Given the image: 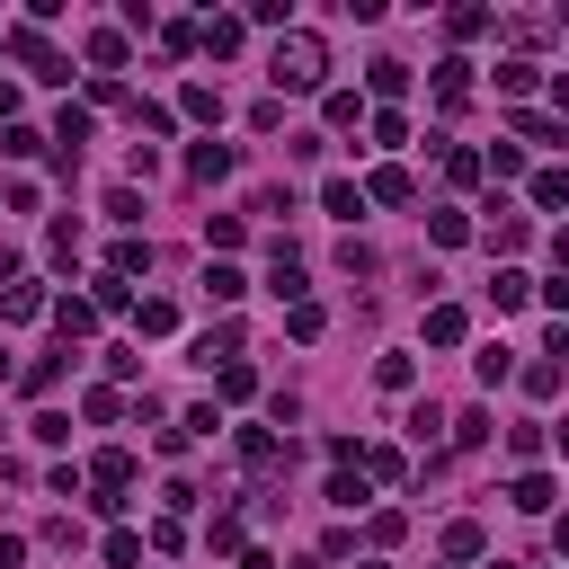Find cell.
<instances>
[{
  "label": "cell",
  "mask_w": 569,
  "mask_h": 569,
  "mask_svg": "<svg viewBox=\"0 0 569 569\" xmlns=\"http://www.w3.org/2000/svg\"><path fill=\"white\" fill-rule=\"evenodd\" d=\"M267 81H276V98H284V90H329V45H321L312 27H284L276 54H267Z\"/></svg>",
  "instance_id": "1"
},
{
  "label": "cell",
  "mask_w": 569,
  "mask_h": 569,
  "mask_svg": "<svg viewBox=\"0 0 569 569\" xmlns=\"http://www.w3.org/2000/svg\"><path fill=\"white\" fill-rule=\"evenodd\" d=\"M0 45H10V54H19L27 71H36V81H71V62H62V54H54V45L36 36V27H19V36H0Z\"/></svg>",
  "instance_id": "2"
},
{
  "label": "cell",
  "mask_w": 569,
  "mask_h": 569,
  "mask_svg": "<svg viewBox=\"0 0 569 569\" xmlns=\"http://www.w3.org/2000/svg\"><path fill=\"white\" fill-rule=\"evenodd\" d=\"M81 480H90L98 498H125V489H133V454H125V445H107V454H90V472H81Z\"/></svg>",
  "instance_id": "3"
},
{
  "label": "cell",
  "mask_w": 569,
  "mask_h": 569,
  "mask_svg": "<svg viewBox=\"0 0 569 569\" xmlns=\"http://www.w3.org/2000/svg\"><path fill=\"white\" fill-rule=\"evenodd\" d=\"M551 498H560L551 472H516V480H508V508H516V516H551Z\"/></svg>",
  "instance_id": "4"
},
{
  "label": "cell",
  "mask_w": 569,
  "mask_h": 569,
  "mask_svg": "<svg viewBox=\"0 0 569 569\" xmlns=\"http://www.w3.org/2000/svg\"><path fill=\"white\" fill-rule=\"evenodd\" d=\"M267 294L276 303H312V276H303V258L284 249V241H276V267H267Z\"/></svg>",
  "instance_id": "5"
},
{
  "label": "cell",
  "mask_w": 569,
  "mask_h": 569,
  "mask_svg": "<svg viewBox=\"0 0 569 569\" xmlns=\"http://www.w3.org/2000/svg\"><path fill=\"white\" fill-rule=\"evenodd\" d=\"M196 365L213 374V365H241V321H213L205 338H196Z\"/></svg>",
  "instance_id": "6"
},
{
  "label": "cell",
  "mask_w": 569,
  "mask_h": 569,
  "mask_svg": "<svg viewBox=\"0 0 569 569\" xmlns=\"http://www.w3.org/2000/svg\"><path fill=\"white\" fill-rule=\"evenodd\" d=\"M45 312H54V329H62V338H90V329H98V303H90V294H54Z\"/></svg>",
  "instance_id": "7"
},
{
  "label": "cell",
  "mask_w": 569,
  "mask_h": 569,
  "mask_svg": "<svg viewBox=\"0 0 569 569\" xmlns=\"http://www.w3.org/2000/svg\"><path fill=\"white\" fill-rule=\"evenodd\" d=\"M125 27H90V71H98V81H116V71H125Z\"/></svg>",
  "instance_id": "8"
},
{
  "label": "cell",
  "mask_w": 569,
  "mask_h": 569,
  "mask_svg": "<svg viewBox=\"0 0 569 569\" xmlns=\"http://www.w3.org/2000/svg\"><path fill=\"white\" fill-rule=\"evenodd\" d=\"M241 294H249V276H241L232 258H213V267H205V303H223V312H232Z\"/></svg>",
  "instance_id": "9"
},
{
  "label": "cell",
  "mask_w": 569,
  "mask_h": 569,
  "mask_svg": "<svg viewBox=\"0 0 569 569\" xmlns=\"http://www.w3.org/2000/svg\"><path fill=\"white\" fill-rule=\"evenodd\" d=\"M187 178H196V187L232 178V142H196V152H187Z\"/></svg>",
  "instance_id": "10"
},
{
  "label": "cell",
  "mask_w": 569,
  "mask_h": 569,
  "mask_svg": "<svg viewBox=\"0 0 569 569\" xmlns=\"http://www.w3.org/2000/svg\"><path fill=\"white\" fill-rule=\"evenodd\" d=\"M409 196H418V187H409V170H400V161H383V170L365 178V205H409Z\"/></svg>",
  "instance_id": "11"
},
{
  "label": "cell",
  "mask_w": 569,
  "mask_h": 569,
  "mask_svg": "<svg viewBox=\"0 0 569 569\" xmlns=\"http://www.w3.org/2000/svg\"><path fill=\"white\" fill-rule=\"evenodd\" d=\"M463 303H427V347H463Z\"/></svg>",
  "instance_id": "12"
},
{
  "label": "cell",
  "mask_w": 569,
  "mask_h": 569,
  "mask_svg": "<svg viewBox=\"0 0 569 569\" xmlns=\"http://www.w3.org/2000/svg\"><path fill=\"white\" fill-rule=\"evenodd\" d=\"M374 383H383V392H409V383H418V356H409V347H383V356H374Z\"/></svg>",
  "instance_id": "13"
},
{
  "label": "cell",
  "mask_w": 569,
  "mask_h": 569,
  "mask_svg": "<svg viewBox=\"0 0 569 569\" xmlns=\"http://www.w3.org/2000/svg\"><path fill=\"white\" fill-rule=\"evenodd\" d=\"M437 107H472V62H437Z\"/></svg>",
  "instance_id": "14"
},
{
  "label": "cell",
  "mask_w": 569,
  "mask_h": 569,
  "mask_svg": "<svg viewBox=\"0 0 569 569\" xmlns=\"http://www.w3.org/2000/svg\"><path fill=\"white\" fill-rule=\"evenodd\" d=\"M489 213H498V223H489V249H498V258H516V249H525V213H508V196H498Z\"/></svg>",
  "instance_id": "15"
},
{
  "label": "cell",
  "mask_w": 569,
  "mask_h": 569,
  "mask_svg": "<svg viewBox=\"0 0 569 569\" xmlns=\"http://www.w3.org/2000/svg\"><path fill=\"white\" fill-rule=\"evenodd\" d=\"M489 303H498V312H525V303H534V276H525V267H498Z\"/></svg>",
  "instance_id": "16"
},
{
  "label": "cell",
  "mask_w": 569,
  "mask_h": 569,
  "mask_svg": "<svg viewBox=\"0 0 569 569\" xmlns=\"http://www.w3.org/2000/svg\"><path fill=\"white\" fill-rule=\"evenodd\" d=\"M427 241H437V249H463V241H472V213L437 205V213H427Z\"/></svg>",
  "instance_id": "17"
},
{
  "label": "cell",
  "mask_w": 569,
  "mask_h": 569,
  "mask_svg": "<svg viewBox=\"0 0 569 569\" xmlns=\"http://www.w3.org/2000/svg\"><path fill=\"white\" fill-rule=\"evenodd\" d=\"M525 196H534V213H560V205H569V170H534Z\"/></svg>",
  "instance_id": "18"
},
{
  "label": "cell",
  "mask_w": 569,
  "mask_h": 569,
  "mask_svg": "<svg viewBox=\"0 0 569 569\" xmlns=\"http://www.w3.org/2000/svg\"><path fill=\"white\" fill-rule=\"evenodd\" d=\"M241 36H249L241 19H205V27H196V45H205L213 62H223V54H241Z\"/></svg>",
  "instance_id": "19"
},
{
  "label": "cell",
  "mask_w": 569,
  "mask_h": 569,
  "mask_svg": "<svg viewBox=\"0 0 569 569\" xmlns=\"http://www.w3.org/2000/svg\"><path fill=\"white\" fill-rule=\"evenodd\" d=\"M321 116H329V133H347V125H365V98L356 90H321Z\"/></svg>",
  "instance_id": "20"
},
{
  "label": "cell",
  "mask_w": 569,
  "mask_h": 569,
  "mask_svg": "<svg viewBox=\"0 0 569 569\" xmlns=\"http://www.w3.org/2000/svg\"><path fill=\"white\" fill-rule=\"evenodd\" d=\"M241 463H249V472H276V463H284V445L267 437V427H241Z\"/></svg>",
  "instance_id": "21"
},
{
  "label": "cell",
  "mask_w": 569,
  "mask_h": 569,
  "mask_svg": "<svg viewBox=\"0 0 569 569\" xmlns=\"http://www.w3.org/2000/svg\"><path fill=\"white\" fill-rule=\"evenodd\" d=\"M45 312V284H0V321H36Z\"/></svg>",
  "instance_id": "22"
},
{
  "label": "cell",
  "mask_w": 569,
  "mask_h": 569,
  "mask_svg": "<svg viewBox=\"0 0 569 569\" xmlns=\"http://www.w3.org/2000/svg\"><path fill=\"white\" fill-rule=\"evenodd\" d=\"M321 205L338 213V223H356V213H365V187H356V178H329V187H321Z\"/></svg>",
  "instance_id": "23"
},
{
  "label": "cell",
  "mask_w": 569,
  "mask_h": 569,
  "mask_svg": "<svg viewBox=\"0 0 569 569\" xmlns=\"http://www.w3.org/2000/svg\"><path fill=\"white\" fill-rule=\"evenodd\" d=\"M178 107H187L196 125H223V90H205V81H187V90H178Z\"/></svg>",
  "instance_id": "24"
},
{
  "label": "cell",
  "mask_w": 569,
  "mask_h": 569,
  "mask_svg": "<svg viewBox=\"0 0 569 569\" xmlns=\"http://www.w3.org/2000/svg\"><path fill=\"white\" fill-rule=\"evenodd\" d=\"M170 329H178V312H170L161 294H152V303H133V338H170Z\"/></svg>",
  "instance_id": "25"
},
{
  "label": "cell",
  "mask_w": 569,
  "mask_h": 569,
  "mask_svg": "<svg viewBox=\"0 0 569 569\" xmlns=\"http://www.w3.org/2000/svg\"><path fill=\"white\" fill-rule=\"evenodd\" d=\"M543 445H551L543 418H516V427H508V454H516V463H543Z\"/></svg>",
  "instance_id": "26"
},
{
  "label": "cell",
  "mask_w": 569,
  "mask_h": 569,
  "mask_svg": "<svg viewBox=\"0 0 569 569\" xmlns=\"http://www.w3.org/2000/svg\"><path fill=\"white\" fill-rule=\"evenodd\" d=\"M356 472H374V480H409V463L392 445H356Z\"/></svg>",
  "instance_id": "27"
},
{
  "label": "cell",
  "mask_w": 569,
  "mask_h": 569,
  "mask_svg": "<svg viewBox=\"0 0 569 569\" xmlns=\"http://www.w3.org/2000/svg\"><path fill=\"white\" fill-rule=\"evenodd\" d=\"M534 81H543V71L516 54V62H498V98H534Z\"/></svg>",
  "instance_id": "28"
},
{
  "label": "cell",
  "mask_w": 569,
  "mask_h": 569,
  "mask_svg": "<svg viewBox=\"0 0 569 569\" xmlns=\"http://www.w3.org/2000/svg\"><path fill=\"white\" fill-rule=\"evenodd\" d=\"M81 142H90V107H62V125H54V152H71V161H81Z\"/></svg>",
  "instance_id": "29"
},
{
  "label": "cell",
  "mask_w": 569,
  "mask_h": 569,
  "mask_svg": "<svg viewBox=\"0 0 569 569\" xmlns=\"http://www.w3.org/2000/svg\"><path fill=\"white\" fill-rule=\"evenodd\" d=\"M508 125H516V142H543V152H551V142H560V116H534V107H516Z\"/></svg>",
  "instance_id": "30"
},
{
  "label": "cell",
  "mask_w": 569,
  "mask_h": 569,
  "mask_svg": "<svg viewBox=\"0 0 569 569\" xmlns=\"http://www.w3.org/2000/svg\"><path fill=\"white\" fill-rule=\"evenodd\" d=\"M516 383H525L534 400H551V392H560V365H551V356H534V365H516Z\"/></svg>",
  "instance_id": "31"
},
{
  "label": "cell",
  "mask_w": 569,
  "mask_h": 569,
  "mask_svg": "<svg viewBox=\"0 0 569 569\" xmlns=\"http://www.w3.org/2000/svg\"><path fill=\"white\" fill-rule=\"evenodd\" d=\"M472 374H480V383L498 392V383H508V374H516V356H508V347H480V356H472Z\"/></svg>",
  "instance_id": "32"
},
{
  "label": "cell",
  "mask_w": 569,
  "mask_h": 569,
  "mask_svg": "<svg viewBox=\"0 0 569 569\" xmlns=\"http://www.w3.org/2000/svg\"><path fill=\"white\" fill-rule=\"evenodd\" d=\"M0 152H10V161H36L45 133H36V125H0Z\"/></svg>",
  "instance_id": "33"
},
{
  "label": "cell",
  "mask_w": 569,
  "mask_h": 569,
  "mask_svg": "<svg viewBox=\"0 0 569 569\" xmlns=\"http://www.w3.org/2000/svg\"><path fill=\"white\" fill-rule=\"evenodd\" d=\"M27 437H36V445H71V418H62V409H36Z\"/></svg>",
  "instance_id": "34"
},
{
  "label": "cell",
  "mask_w": 569,
  "mask_h": 569,
  "mask_svg": "<svg viewBox=\"0 0 569 569\" xmlns=\"http://www.w3.org/2000/svg\"><path fill=\"white\" fill-rule=\"evenodd\" d=\"M152 267V241H116V258H107V276H142Z\"/></svg>",
  "instance_id": "35"
},
{
  "label": "cell",
  "mask_w": 569,
  "mask_h": 569,
  "mask_svg": "<svg viewBox=\"0 0 569 569\" xmlns=\"http://www.w3.org/2000/svg\"><path fill=\"white\" fill-rule=\"evenodd\" d=\"M213 392H223V400H249L258 374H249V365H213Z\"/></svg>",
  "instance_id": "36"
},
{
  "label": "cell",
  "mask_w": 569,
  "mask_h": 569,
  "mask_svg": "<svg viewBox=\"0 0 569 569\" xmlns=\"http://www.w3.org/2000/svg\"><path fill=\"white\" fill-rule=\"evenodd\" d=\"M205 249H241V213H205Z\"/></svg>",
  "instance_id": "37"
},
{
  "label": "cell",
  "mask_w": 569,
  "mask_h": 569,
  "mask_svg": "<svg viewBox=\"0 0 569 569\" xmlns=\"http://www.w3.org/2000/svg\"><path fill=\"white\" fill-rule=\"evenodd\" d=\"M321 498H329V508H365V472H338Z\"/></svg>",
  "instance_id": "38"
},
{
  "label": "cell",
  "mask_w": 569,
  "mask_h": 569,
  "mask_svg": "<svg viewBox=\"0 0 569 569\" xmlns=\"http://www.w3.org/2000/svg\"><path fill=\"white\" fill-rule=\"evenodd\" d=\"M454 427V445H489V409H463V418H445Z\"/></svg>",
  "instance_id": "39"
},
{
  "label": "cell",
  "mask_w": 569,
  "mask_h": 569,
  "mask_svg": "<svg viewBox=\"0 0 569 569\" xmlns=\"http://www.w3.org/2000/svg\"><path fill=\"white\" fill-rule=\"evenodd\" d=\"M45 258H54V267H71V258H81V232L54 223V232H45Z\"/></svg>",
  "instance_id": "40"
},
{
  "label": "cell",
  "mask_w": 569,
  "mask_h": 569,
  "mask_svg": "<svg viewBox=\"0 0 569 569\" xmlns=\"http://www.w3.org/2000/svg\"><path fill=\"white\" fill-rule=\"evenodd\" d=\"M54 383H62V356H36V365L19 374V392H54Z\"/></svg>",
  "instance_id": "41"
},
{
  "label": "cell",
  "mask_w": 569,
  "mask_h": 569,
  "mask_svg": "<svg viewBox=\"0 0 569 569\" xmlns=\"http://www.w3.org/2000/svg\"><path fill=\"white\" fill-rule=\"evenodd\" d=\"M437 427H445V409H437V400H418V409H409V437H418V445H437Z\"/></svg>",
  "instance_id": "42"
},
{
  "label": "cell",
  "mask_w": 569,
  "mask_h": 569,
  "mask_svg": "<svg viewBox=\"0 0 569 569\" xmlns=\"http://www.w3.org/2000/svg\"><path fill=\"white\" fill-rule=\"evenodd\" d=\"M445 551H454V560H480V525H472V516H463V525H445Z\"/></svg>",
  "instance_id": "43"
},
{
  "label": "cell",
  "mask_w": 569,
  "mask_h": 569,
  "mask_svg": "<svg viewBox=\"0 0 569 569\" xmlns=\"http://www.w3.org/2000/svg\"><path fill=\"white\" fill-rule=\"evenodd\" d=\"M213 427H223V409H213V400H196V409L178 418V437H213Z\"/></svg>",
  "instance_id": "44"
},
{
  "label": "cell",
  "mask_w": 569,
  "mask_h": 569,
  "mask_svg": "<svg viewBox=\"0 0 569 569\" xmlns=\"http://www.w3.org/2000/svg\"><path fill=\"white\" fill-rule=\"evenodd\" d=\"M374 90H383V98H400V90H409V62H392V54H383V62H374Z\"/></svg>",
  "instance_id": "45"
},
{
  "label": "cell",
  "mask_w": 569,
  "mask_h": 569,
  "mask_svg": "<svg viewBox=\"0 0 569 569\" xmlns=\"http://www.w3.org/2000/svg\"><path fill=\"white\" fill-rule=\"evenodd\" d=\"M90 303H98V312H125V303H133V284H125V276H98V294H90Z\"/></svg>",
  "instance_id": "46"
},
{
  "label": "cell",
  "mask_w": 569,
  "mask_h": 569,
  "mask_svg": "<svg viewBox=\"0 0 569 569\" xmlns=\"http://www.w3.org/2000/svg\"><path fill=\"white\" fill-rule=\"evenodd\" d=\"M445 36H463V45H472V36H489V10H454V19H445Z\"/></svg>",
  "instance_id": "47"
},
{
  "label": "cell",
  "mask_w": 569,
  "mask_h": 569,
  "mask_svg": "<svg viewBox=\"0 0 569 569\" xmlns=\"http://www.w3.org/2000/svg\"><path fill=\"white\" fill-rule=\"evenodd\" d=\"M81 409H90V418H98V427H116V418H125V392H90V400H81Z\"/></svg>",
  "instance_id": "48"
},
{
  "label": "cell",
  "mask_w": 569,
  "mask_h": 569,
  "mask_svg": "<svg viewBox=\"0 0 569 569\" xmlns=\"http://www.w3.org/2000/svg\"><path fill=\"white\" fill-rule=\"evenodd\" d=\"M142 560V534H107V569H133Z\"/></svg>",
  "instance_id": "49"
},
{
  "label": "cell",
  "mask_w": 569,
  "mask_h": 569,
  "mask_svg": "<svg viewBox=\"0 0 569 569\" xmlns=\"http://www.w3.org/2000/svg\"><path fill=\"white\" fill-rule=\"evenodd\" d=\"M19 560H27V543H19V534H0V569H19Z\"/></svg>",
  "instance_id": "50"
},
{
  "label": "cell",
  "mask_w": 569,
  "mask_h": 569,
  "mask_svg": "<svg viewBox=\"0 0 569 569\" xmlns=\"http://www.w3.org/2000/svg\"><path fill=\"white\" fill-rule=\"evenodd\" d=\"M0 125H19V90L10 81H0Z\"/></svg>",
  "instance_id": "51"
},
{
  "label": "cell",
  "mask_w": 569,
  "mask_h": 569,
  "mask_svg": "<svg viewBox=\"0 0 569 569\" xmlns=\"http://www.w3.org/2000/svg\"><path fill=\"white\" fill-rule=\"evenodd\" d=\"M10 374H19V365H10V347H0V383H10Z\"/></svg>",
  "instance_id": "52"
},
{
  "label": "cell",
  "mask_w": 569,
  "mask_h": 569,
  "mask_svg": "<svg viewBox=\"0 0 569 569\" xmlns=\"http://www.w3.org/2000/svg\"><path fill=\"white\" fill-rule=\"evenodd\" d=\"M489 569H516V560H489Z\"/></svg>",
  "instance_id": "53"
},
{
  "label": "cell",
  "mask_w": 569,
  "mask_h": 569,
  "mask_svg": "<svg viewBox=\"0 0 569 569\" xmlns=\"http://www.w3.org/2000/svg\"><path fill=\"white\" fill-rule=\"evenodd\" d=\"M365 569H383V560H365Z\"/></svg>",
  "instance_id": "54"
}]
</instances>
